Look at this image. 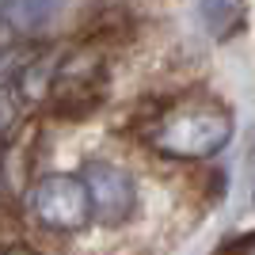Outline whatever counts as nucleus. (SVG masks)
<instances>
[{"label":"nucleus","mask_w":255,"mask_h":255,"mask_svg":"<svg viewBox=\"0 0 255 255\" xmlns=\"http://www.w3.org/2000/svg\"><path fill=\"white\" fill-rule=\"evenodd\" d=\"M61 0H4V19L15 31H42L57 15Z\"/></svg>","instance_id":"20e7f679"},{"label":"nucleus","mask_w":255,"mask_h":255,"mask_svg":"<svg viewBox=\"0 0 255 255\" xmlns=\"http://www.w3.org/2000/svg\"><path fill=\"white\" fill-rule=\"evenodd\" d=\"M233 137V115L217 103H179L152 129V145L168 156L202 160L221 152Z\"/></svg>","instance_id":"f257e3e1"},{"label":"nucleus","mask_w":255,"mask_h":255,"mask_svg":"<svg viewBox=\"0 0 255 255\" xmlns=\"http://www.w3.org/2000/svg\"><path fill=\"white\" fill-rule=\"evenodd\" d=\"M31 210L46 229H80L92 217V198L80 175H46L31 194Z\"/></svg>","instance_id":"7ed1b4c3"},{"label":"nucleus","mask_w":255,"mask_h":255,"mask_svg":"<svg viewBox=\"0 0 255 255\" xmlns=\"http://www.w3.org/2000/svg\"><path fill=\"white\" fill-rule=\"evenodd\" d=\"M202 19L213 31V38H229L244 23V4L240 0H202Z\"/></svg>","instance_id":"39448f33"},{"label":"nucleus","mask_w":255,"mask_h":255,"mask_svg":"<svg viewBox=\"0 0 255 255\" xmlns=\"http://www.w3.org/2000/svg\"><path fill=\"white\" fill-rule=\"evenodd\" d=\"M80 179L92 198V217L103 225H122L137 210V183L126 168H118L111 160H88L80 168Z\"/></svg>","instance_id":"f03ea898"},{"label":"nucleus","mask_w":255,"mask_h":255,"mask_svg":"<svg viewBox=\"0 0 255 255\" xmlns=\"http://www.w3.org/2000/svg\"><path fill=\"white\" fill-rule=\"evenodd\" d=\"M15 118H19V99H15V92L0 88V133L15 126Z\"/></svg>","instance_id":"423d86ee"},{"label":"nucleus","mask_w":255,"mask_h":255,"mask_svg":"<svg viewBox=\"0 0 255 255\" xmlns=\"http://www.w3.org/2000/svg\"><path fill=\"white\" fill-rule=\"evenodd\" d=\"M240 255H255V233L248 240H240Z\"/></svg>","instance_id":"0eeeda50"},{"label":"nucleus","mask_w":255,"mask_h":255,"mask_svg":"<svg viewBox=\"0 0 255 255\" xmlns=\"http://www.w3.org/2000/svg\"><path fill=\"white\" fill-rule=\"evenodd\" d=\"M4 255H31V252H27V248H8Z\"/></svg>","instance_id":"6e6552de"}]
</instances>
